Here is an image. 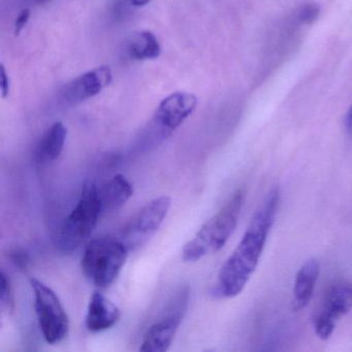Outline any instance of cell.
<instances>
[{"label": "cell", "instance_id": "cell-1", "mask_svg": "<svg viewBox=\"0 0 352 352\" xmlns=\"http://www.w3.org/2000/svg\"><path fill=\"white\" fill-rule=\"evenodd\" d=\"M279 203V188L274 187L251 218L242 240L220 269L213 292L216 298H232L244 290L258 265Z\"/></svg>", "mask_w": 352, "mask_h": 352}, {"label": "cell", "instance_id": "cell-2", "mask_svg": "<svg viewBox=\"0 0 352 352\" xmlns=\"http://www.w3.org/2000/svg\"><path fill=\"white\" fill-rule=\"evenodd\" d=\"M243 207V192L238 189L223 207L210 218L182 250L183 261L195 263L223 248L236 230Z\"/></svg>", "mask_w": 352, "mask_h": 352}, {"label": "cell", "instance_id": "cell-3", "mask_svg": "<svg viewBox=\"0 0 352 352\" xmlns=\"http://www.w3.org/2000/svg\"><path fill=\"white\" fill-rule=\"evenodd\" d=\"M129 251L126 245L118 239L111 236L94 239L84 250L82 272L96 287L108 288L124 267Z\"/></svg>", "mask_w": 352, "mask_h": 352}, {"label": "cell", "instance_id": "cell-4", "mask_svg": "<svg viewBox=\"0 0 352 352\" xmlns=\"http://www.w3.org/2000/svg\"><path fill=\"white\" fill-rule=\"evenodd\" d=\"M102 213L98 186L92 181L86 180L82 186L77 205L72 210L61 228L58 238L60 250L65 253L77 250L91 236Z\"/></svg>", "mask_w": 352, "mask_h": 352}, {"label": "cell", "instance_id": "cell-5", "mask_svg": "<svg viewBox=\"0 0 352 352\" xmlns=\"http://www.w3.org/2000/svg\"><path fill=\"white\" fill-rule=\"evenodd\" d=\"M30 285L34 290V308L45 341L52 345L60 343L69 331V315L65 307L54 290L40 280L32 278Z\"/></svg>", "mask_w": 352, "mask_h": 352}, {"label": "cell", "instance_id": "cell-6", "mask_svg": "<svg viewBox=\"0 0 352 352\" xmlns=\"http://www.w3.org/2000/svg\"><path fill=\"white\" fill-rule=\"evenodd\" d=\"M172 199L162 195L148 203L123 228L120 240L129 250H135L149 242L164 223Z\"/></svg>", "mask_w": 352, "mask_h": 352}, {"label": "cell", "instance_id": "cell-7", "mask_svg": "<svg viewBox=\"0 0 352 352\" xmlns=\"http://www.w3.org/2000/svg\"><path fill=\"white\" fill-rule=\"evenodd\" d=\"M352 309V284L337 282L327 289L320 309L314 317L317 337L327 340L335 331L336 322Z\"/></svg>", "mask_w": 352, "mask_h": 352}, {"label": "cell", "instance_id": "cell-8", "mask_svg": "<svg viewBox=\"0 0 352 352\" xmlns=\"http://www.w3.org/2000/svg\"><path fill=\"white\" fill-rule=\"evenodd\" d=\"M112 78L110 67H98L65 84L59 91V96L65 104L77 106L100 94L110 85Z\"/></svg>", "mask_w": 352, "mask_h": 352}, {"label": "cell", "instance_id": "cell-9", "mask_svg": "<svg viewBox=\"0 0 352 352\" xmlns=\"http://www.w3.org/2000/svg\"><path fill=\"white\" fill-rule=\"evenodd\" d=\"M197 100L188 92H176L164 98L154 115L155 124L162 133H172L183 124L197 108Z\"/></svg>", "mask_w": 352, "mask_h": 352}, {"label": "cell", "instance_id": "cell-10", "mask_svg": "<svg viewBox=\"0 0 352 352\" xmlns=\"http://www.w3.org/2000/svg\"><path fill=\"white\" fill-rule=\"evenodd\" d=\"M185 307L182 305L170 314L162 317L148 327L144 335L140 351L166 352L172 345L173 340L180 327L184 316Z\"/></svg>", "mask_w": 352, "mask_h": 352}, {"label": "cell", "instance_id": "cell-11", "mask_svg": "<svg viewBox=\"0 0 352 352\" xmlns=\"http://www.w3.org/2000/svg\"><path fill=\"white\" fill-rule=\"evenodd\" d=\"M121 318V311L112 300L96 292L90 298L85 325L91 333H100L112 329Z\"/></svg>", "mask_w": 352, "mask_h": 352}, {"label": "cell", "instance_id": "cell-12", "mask_svg": "<svg viewBox=\"0 0 352 352\" xmlns=\"http://www.w3.org/2000/svg\"><path fill=\"white\" fill-rule=\"evenodd\" d=\"M318 277L319 263L316 259H309L298 270L294 284L292 307L294 310L304 309L309 304L314 294Z\"/></svg>", "mask_w": 352, "mask_h": 352}, {"label": "cell", "instance_id": "cell-13", "mask_svg": "<svg viewBox=\"0 0 352 352\" xmlns=\"http://www.w3.org/2000/svg\"><path fill=\"white\" fill-rule=\"evenodd\" d=\"M102 213L117 211L122 208L133 195L131 183L123 175H115L102 188L98 189Z\"/></svg>", "mask_w": 352, "mask_h": 352}, {"label": "cell", "instance_id": "cell-14", "mask_svg": "<svg viewBox=\"0 0 352 352\" xmlns=\"http://www.w3.org/2000/svg\"><path fill=\"white\" fill-rule=\"evenodd\" d=\"M67 137V129L63 122H55L52 126L49 127L36 149L38 162L46 164L58 160L65 149Z\"/></svg>", "mask_w": 352, "mask_h": 352}, {"label": "cell", "instance_id": "cell-15", "mask_svg": "<svg viewBox=\"0 0 352 352\" xmlns=\"http://www.w3.org/2000/svg\"><path fill=\"white\" fill-rule=\"evenodd\" d=\"M127 52L135 60L155 59L160 56L162 47L151 32H141L133 34L129 38Z\"/></svg>", "mask_w": 352, "mask_h": 352}, {"label": "cell", "instance_id": "cell-16", "mask_svg": "<svg viewBox=\"0 0 352 352\" xmlns=\"http://www.w3.org/2000/svg\"><path fill=\"white\" fill-rule=\"evenodd\" d=\"M0 286H1V290H0L1 308L7 312H13L15 309V292H14L13 283L9 276L3 271L0 275Z\"/></svg>", "mask_w": 352, "mask_h": 352}, {"label": "cell", "instance_id": "cell-17", "mask_svg": "<svg viewBox=\"0 0 352 352\" xmlns=\"http://www.w3.org/2000/svg\"><path fill=\"white\" fill-rule=\"evenodd\" d=\"M320 8L316 3L308 1L300 6L298 11V18L305 24H311L318 18Z\"/></svg>", "mask_w": 352, "mask_h": 352}, {"label": "cell", "instance_id": "cell-18", "mask_svg": "<svg viewBox=\"0 0 352 352\" xmlns=\"http://www.w3.org/2000/svg\"><path fill=\"white\" fill-rule=\"evenodd\" d=\"M12 261L15 263L16 267L20 270L28 269V263H30V257L28 253L24 252L21 249H15L11 252Z\"/></svg>", "mask_w": 352, "mask_h": 352}, {"label": "cell", "instance_id": "cell-19", "mask_svg": "<svg viewBox=\"0 0 352 352\" xmlns=\"http://www.w3.org/2000/svg\"><path fill=\"white\" fill-rule=\"evenodd\" d=\"M30 11L28 9L23 10L18 16L17 20L15 22V34L19 36L21 34L22 30L25 28L26 24L30 21Z\"/></svg>", "mask_w": 352, "mask_h": 352}, {"label": "cell", "instance_id": "cell-20", "mask_svg": "<svg viewBox=\"0 0 352 352\" xmlns=\"http://www.w3.org/2000/svg\"><path fill=\"white\" fill-rule=\"evenodd\" d=\"M0 78H1V81H0V83H1L0 84V87H1V94H3V98H6L10 94V80L3 65L0 67Z\"/></svg>", "mask_w": 352, "mask_h": 352}, {"label": "cell", "instance_id": "cell-21", "mask_svg": "<svg viewBox=\"0 0 352 352\" xmlns=\"http://www.w3.org/2000/svg\"><path fill=\"white\" fill-rule=\"evenodd\" d=\"M345 124L346 127H347V129H349V131H352V106L350 107L349 110H348L347 114H346Z\"/></svg>", "mask_w": 352, "mask_h": 352}, {"label": "cell", "instance_id": "cell-22", "mask_svg": "<svg viewBox=\"0 0 352 352\" xmlns=\"http://www.w3.org/2000/svg\"><path fill=\"white\" fill-rule=\"evenodd\" d=\"M151 0H129V3L133 6V7H144V6H147L148 3H150Z\"/></svg>", "mask_w": 352, "mask_h": 352}, {"label": "cell", "instance_id": "cell-23", "mask_svg": "<svg viewBox=\"0 0 352 352\" xmlns=\"http://www.w3.org/2000/svg\"><path fill=\"white\" fill-rule=\"evenodd\" d=\"M40 3H45V1H49V0H38Z\"/></svg>", "mask_w": 352, "mask_h": 352}]
</instances>
